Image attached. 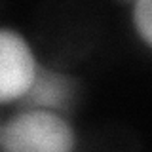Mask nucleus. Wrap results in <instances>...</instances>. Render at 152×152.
Segmentation results:
<instances>
[{
    "mask_svg": "<svg viewBox=\"0 0 152 152\" xmlns=\"http://www.w3.org/2000/svg\"><path fill=\"white\" fill-rule=\"evenodd\" d=\"M131 21L137 34L152 48V0H137L131 6Z\"/></svg>",
    "mask_w": 152,
    "mask_h": 152,
    "instance_id": "4",
    "label": "nucleus"
},
{
    "mask_svg": "<svg viewBox=\"0 0 152 152\" xmlns=\"http://www.w3.org/2000/svg\"><path fill=\"white\" fill-rule=\"evenodd\" d=\"M2 152H74L76 133L61 112L21 108L0 127Z\"/></svg>",
    "mask_w": 152,
    "mask_h": 152,
    "instance_id": "1",
    "label": "nucleus"
},
{
    "mask_svg": "<svg viewBox=\"0 0 152 152\" xmlns=\"http://www.w3.org/2000/svg\"><path fill=\"white\" fill-rule=\"evenodd\" d=\"M76 97V80L53 69L40 66L28 93L23 97V108L63 112Z\"/></svg>",
    "mask_w": 152,
    "mask_h": 152,
    "instance_id": "3",
    "label": "nucleus"
},
{
    "mask_svg": "<svg viewBox=\"0 0 152 152\" xmlns=\"http://www.w3.org/2000/svg\"><path fill=\"white\" fill-rule=\"evenodd\" d=\"M36 55L15 28L0 27V103L23 101L38 74Z\"/></svg>",
    "mask_w": 152,
    "mask_h": 152,
    "instance_id": "2",
    "label": "nucleus"
}]
</instances>
